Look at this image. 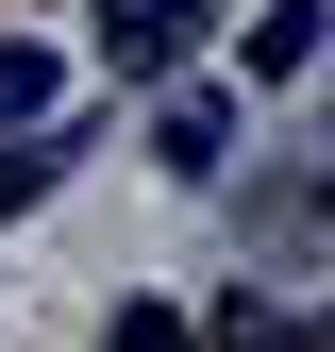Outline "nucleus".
<instances>
[{"label": "nucleus", "instance_id": "obj_4", "mask_svg": "<svg viewBox=\"0 0 335 352\" xmlns=\"http://www.w3.org/2000/svg\"><path fill=\"white\" fill-rule=\"evenodd\" d=\"M51 185H67V135H51V118H17V135H0V218L51 201Z\"/></svg>", "mask_w": 335, "mask_h": 352}, {"label": "nucleus", "instance_id": "obj_5", "mask_svg": "<svg viewBox=\"0 0 335 352\" xmlns=\"http://www.w3.org/2000/svg\"><path fill=\"white\" fill-rule=\"evenodd\" d=\"M151 151L185 168V185H218V168H235V118H218V101H168V135H151Z\"/></svg>", "mask_w": 335, "mask_h": 352}, {"label": "nucleus", "instance_id": "obj_7", "mask_svg": "<svg viewBox=\"0 0 335 352\" xmlns=\"http://www.w3.org/2000/svg\"><path fill=\"white\" fill-rule=\"evenodd\" d=\"M17 118H51V51H17V34H0V135H17Z\"/></svg>", "mask_w": 335, "mask_h": 352}, {"label": "nucleus", "instance_id": "obj_6", "mask_svg": "<svg viewBox=\"0 0 335 352\" xmlns=\"http://www.w3.org/2000/svg\"><path fill=\"white\" fill-rule=\"evenodd\" d=\"M319 17H335V0H268V17H251V67H268V84H285V67H302V51H319Z\"/></svg>", "mask_w": 335, "mask_h": 352}, {"label": "nucleus", "instance_id": "obj_8", "mask_svg": "<svg viewBox=\"0 0 335 352\" xmlns=\"http://www.w3.org/2000/svg\"><path fill=\"white\" fill-rule=\"evenodd\" d=\"M101 352H185V319H168V302H117V336Z\"/></svg>", "mask_w": 335, "mask_h": 352}, {"label": "nucleus", "instance_id": "obj_2", "mask_svg": "<svg viewBox=\"0 0 335 352\" xmlns=\"http://www.w3.org/2000/svg\"><path fill=\"white\" fill-rule=\"evenodd\" d=\"M218 352H335V302H218Z\"/></svg>", "mask_w": 335, "mask_h": 352}, {"label": "nucleus", "instance_id": "obj_3", "mask_svg": "<svg viewBox=\"0 0 335 352\" xmlns=\"http://www.w3.org/2000/svg\"><path fill=\"white\" fill-rule=\"evenodd\" d=\"M251 218H268V235H319V218H335V118L302 135V168H285V185L251 201Z\"/></svg>", "mask_w": 335, "mask_h": 352}, {"label": "nucleus", "instance_id": "obj_1", "mask_svg": "<svg viewBox=\"0 0 335 352\" xmlns=\"http://www.w3.org/2000/svg\"><path fill=\"white\" fill-rule=\"evenodd\" d=\"M185 34H201V0H101V67H117V84H168Z\"/></svg>", "mask_w": 335, "mask_h": 352}]
</instances>
